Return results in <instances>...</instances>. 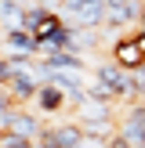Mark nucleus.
Returning <instances> with one entry per match:
<instances>
[{
	"label": "nucleus",
	"mask_w": 145,
	"mask_h": 148,
	"mask_svg": "<svg viewBox=\"0 0 145 148\" xmlns=\"http://www.w3.org/2000/svg\"><path fill=\"white\" fill-rule=\"evenodd\" d=\"M142 18V0H105V22L102 29L105 33H120V29L138 25Z\"/></svg>",
	"instance_id": "obj_1"
},
{
	"label": "nucleus",
	"mask_w": 145,
	"mask_h": 148,
	"mask_svg": "<svg viewBox=\"0 0 145 148\" xmlns=\"http://www.w3.org/2000/svg\"><path fill=\"white\" fill-rule=\"evenodd\" d=\"M116 134H123L130 145L145 141V101H134L123 108V116L116 119Z\"/></svg>",
	"instance_id": "obj_2"
},
{
	"label": "nucleus",
	"mask_w": 145,
	"mask_h": 148,
	"mask_svg": "<svg viewBox=\"0 0 145 148\" xmlns=\"http://www.w3.org/2000/svg\"><path fill=\"white\" fill-rule=\"evenodd\" d=\"M33 108L44 116V119H51V116H62L65 108H69V98H65L62 87H55V83H40V90H36V98H33Z\"/></svg>",
	"instance_id": "obj_3"
},
{
	"label": "nucleus",
	"mask_w": 145,
	"mask_h": 148,
	"mask_svg": "<svg viewBox=\"0 0 145 148\" xmlns=\"http://www.w3.org/2000/svg\"><path fill=\"white\" fill-rule=\"evenodd\" d=\"M7 90H11L14 105H33L36 90H40V79H36L33 65H29V69H14V76H11V83H7Z\"/></svg>",
	"instance_id": "obj_4"
},
{
	"label": "nucleus",
	"mask_w": 145,
	"mask_h": 148,
	"mask_svg": "<svg viewBox=\"0 0 145 148\" xmlns=\"http://www.w3.org/2000/svg\"><path fill=\"white\" fill-rule=\"evenodd\" d=\"M113 62L120 65V69H138V65H145V51H142V43H138V36H116L113 40Z\"/></svg>",
	"instance_id": "obj_5"
},
{
	"label": "nucleus",
	"mask_w": 145,
	"mask_h": 148,
	"mask_svg": "<svg viewBox=\"0 0 145 148\" xmlns=\"http://www.w3.org/2000/svg\"><path fill=\"white\" fill-rule=\"evenodd\" d=\"M44 127H47V123H44V116L36 112V108H26V105H14V112H11V127L7 130H14V134H26V137H40L44 134Z\"/></svg>",
	"instance_id": "obj_6"
},
{
	"label": "nucleus",
	"mask_w": 145,
	"mask_h": 148,
	"mask_svg": "<svg viewBox=\"0 0 145 148\" xmlns=\"http://www.w3.org/2000/svg\"><path fill=\"white\" fill-rule=\"evenodd\" d=\"M4 54H40V43H36V36L29 29L14 25L4 33Z\"/></svg>",
	"instance_id": "obj_7"
},
{
	"label": "nucleus",
	"mask_w": 145,
	"mask_h": 148,
	"mask_svg": "<svg viewBox=\"0 0 145 148\" xmlns=\"http://www.w3.org/2000/svg\"><path fill=\"white\" fill-rule=\"evenodd\" d=\"M36 62L44 69H76V72H87V58L84 54H72V51H55V54H40Z\"/></svg>",
	"instance_id": "obj_8"
},
{
	"label": "nucleus",
	"mask_w": 145,
	"mask_h": 148,
	"mask_svg": "<svg viewBox=\"0 0 145 148\" xmlns=\"http://www.w3.org/2000/svg\"><path fill=\"white\" fill-rule=\"evenodd\" d=\"M22 11H26L22 0H0V29H14L22 22Z\"/></svg>",
	"instance_id": "obj_9"
},
{
	"label": "nucleus",
	"mask_w": 145,
	"mask_h": 148,
	"mask_svg": "<svg viewBox=\"0 0 145 148\" xmlns=\"http://www.w3.org/2000/svg\"><path fill=\"white\" fill-rule=\"evenodd\" d=\"M0 148H36V141L26 134H14V130H4L0 134Z\"/></svg>",
	"instance_id": "obj_10"
},
{
	"label": "nucleus",
	"mask_w": 145,
	"mask_h": 148,
	"mask_svg": "<svg viewBox=\"0 0 145 148\" xmlns=\"http://www.w3.org/2000/svg\"><path fill=\"white\" fill-rule=\"evenodd\" d=\"M11 76H14V69H11V62L4 58V51H0V87L11 83Z\"/></svg>",
	"instance_id": "obj_11"
},
{
	"label": "nucleus",
	"mask_w": 145,
	"mask_h": 148,
	"mask_svg": "<svg viewBox=\"0 0 145 148\" xmlns=\"http://www.w3.org/2000/svg\"><path fill=\"white\" fill-rule=\"evenodd\" d=\"M4 105H14V98H11V90H7V87H0V108Z\"/></svg>",
	"instance_id": "obj_12"
},
{
	"label": "nucleus",
	"mask_w": 145,
	"mask_h": 148,
	"mask_svg": "<svg viewBox=\"0 0 145 148\" xmlns=\"http://www.w3.org/2000/svg\"><path fill=\"white\" fill-rule=\"evenodd\" d=\"M138 25H142V33H145V0H142V18H138Z\"/></svg>",
	"instance_id": "obj_13"
},
{
	"label": "nucleus",
	"mask_w": 145,
	"mask_h": 148,
	"mask_svg": "<svg viewBox=\"0 0 145 148\" xmlns=\"http://www.w3.org/2000/svg\"><path fill=\"white\" fill-rule=\"evenodd\" d=\"M138 43H142V51H145V33H138Z\"/></svg>",
	"instance_id": "obj_14"
},
{
	"label": "nucleus",
	"mask_w": 145,
	"mask_h": 148,
	"mask_svg": "<svg viewBox=\"0 0 145 148\" xmlns=\"http://www.w3.org/2000/svg\"><path fill=\"white\" fill-rule=\"evenodd\" d=\"M130 148H145V141H138V145H130Z\"/></svg>",
	"instance_id": "obj_15"
},
{
	"label": "nucleus",
	"mask_w": 145,
	"mask_h": 148,
	"mask_svg": "<svg viewBox=\"0 0 145 148\" xmlns=\"http://www.w3.org/2000/svg\"><path fill=\"white\" fill-rule=\"evenodd\" d=\"M22 4H40V0H22Z\"/></svg>",
	"instance_id": "obj_16"
}]
</instances>
